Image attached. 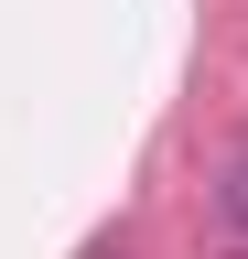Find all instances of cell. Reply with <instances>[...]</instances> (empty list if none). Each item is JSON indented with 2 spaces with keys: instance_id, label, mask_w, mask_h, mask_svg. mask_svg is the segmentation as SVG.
<instances>
[{
  "instance_id": "6da1fadb",
  "label": "cell",
  "mask_w": 248,
  "mask_h": 259,
  "mask_svg": "<svg viewBox=\"0 0 248 259\" xmlns=\"http://www.w3.org/2000/svg\"><path fill=\"white\" fill-rule=\"evenodd\" d=\"M227 205H237V216H248V151H237V184H227Z\"/></svg>"
}]
</instances>
